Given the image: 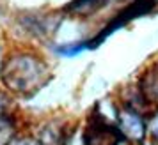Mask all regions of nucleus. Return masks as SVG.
<instances>
[{"mask_svg":"<svg viewBox=\"0 0 158 145\" xmlns=\"http://www.w3.org/2000/svg\"><path fill=\"white\" fill-rule=\"evenodd\" d=\"M115 142H117V135L114 127H108L103 122H100L98 127L89 131L87 135V145H115Z\"/></svg>","mask_w":158,"mask_h":145,"instance_id":"7ed1b4c3","label":"nucleus"},{"mask_svg":"<svg viewBox=\"0 0 158 145\" xmlns=\"http://www.w3.org/2000/svg\"><path fill=\"white\" fill-rule=\"evenodd\" d=\"M107 2L108 0H75L68 6V11L73 14H89Z\"/></svg>","mask_w":158,"mask_h":145,"instance_id":"20e7f679","label":"nucleus"},{"mask_svg":"<svg viewBox=\"0 0 158 145\" xmlns=\"http://www.w3.org/2000/svg\"><path fill=\"white\" fill-rule=\"evenodd\" d=\"M156 4V0H137V2H133L131 6H128V9H124L123 13H119V14L115 16L114 20L110 22V25H108L107 29H103L98 34V37H94L93 41H89V43H84V44H75V46H68V50H59L60 53H64V55H73V53H78V51L85 50V48H96L98 44L105 39V37H108L110 34H114L117 29H121L123 25H126L128 22H131L133 18H137V16H142L144 13H148L153 6Z\"/></svg>","mask_w":158,"mask_h":145,"instance_id":"f03ea898","label":"nucleus"},{"mask_svg":"<svg viewBox=\"0 0 158 145\" xmlns=\"http://www.w3.org/2000/svg\"><path fill=\"white\" fill-rule=\"evenodd\" d=\"M123 124H124V129L130 133V136L133 138H140L142 136V120L139 119L137 115H133V113H124V117H123Z\"/></svg>","mask_w":158,"mask_h":145,"instance_id":"39448f33","label":"nucleus"},{"mask_svg":"<svg viewBox=\"0 0 158 145\" xmlns=\"http://www.w3.org/2000/svg\"><path fill=\"white\" fill-rule=\"evenodd\" d=\"M44 76L46 71L41 60L30 55H15L4 64L2 69V80L6 81V85L22 94L34 92L37 87H41Z\"/></svg>","mask_w":158,"mask_h":145,"instance_id":"f257e3e1","label":"nucleus"},{"mask_svg":"<svg viewBox=\"0 0 158 145\" xmlns=\"http://www.w3.org/2000/svg\"><path fill=\"white\" fill-rule=\"evenodd\" d=\"M13 138V124L7 119L0 117V145H7Z\"/></svg>","mask_w":158,"mask_h":145,"instance_id":"423d86ee","label":"nucleus"},{"mask_svg":"<svg viewBox=\"0 0 158 145\" xmlns=\"http://www.w3.org/2000/svg\"><path fill=\"white\" fill-rule=\"evenodd\" d=\"M22 145H32V143H29V142H27V143H22Z\"/></svg>","mask_w":158,"mask_h":145,"instance_id":"0eeeda50","label":"nucleus"}]
</instances>
